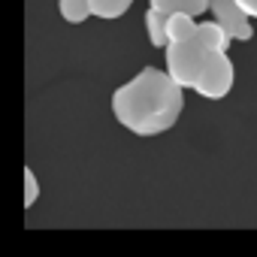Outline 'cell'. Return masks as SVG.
<instances>
[{
    "label": "cell",
    "mask_w": 257,
    "mask_h": 257,
    "mask_svg": "<svg viewBox=\"0 0 257 257\" xmlns=\"http://www.w3.org/2000/svg\"><path fill=\"white\" fill-rule=\"evenodd\" d=\"M185 106V88H179L167 70L143 67L112 91L115 121L137 137H161L173 131Z\"/></svg>",
    "instance_id": "cell-1"
},
{
    "label": "cell",
    "mask_w": 257,
    "mask_h": 257,
    "mask_svg": "<svg viewBox=\"0 0 257 257\" xmlns=\"http://www.w3.org/2000/svg\"><path fill=\"white\" fill-rule=\"evenodd\" d=\"M209 49L200 43V37H194V40H185V43H170L167 49H164V58H167V73H170V79L179 85V88H194L197 85V79H200V73H203V67H206V61H209Z\"/></svg>",
    "instance_id": "cell-2"
},
{
    "label": "cell",
    "mask_w": 257,
    "mask_h": 257,
    "mask_svg": "<svg viewBox=\"0 0 257 257\" xmlns=\"http://www.w3.org/2000/svg\"><path fill=\"white\" fill-rule=\"evenodd\" d=\"M233 82H236V67L227 58V52H212L200 79H197V85H194V91L206 100H224L230 94Z\"/></svg>",
    "instance_id": "cell-3"
},
{
    "label": "cell",
    "mask_w": 257,
    "mask_h": 257,
    "mask_svg": "<svg viewBox=\"0 0 257 257\" xmlns=\"http://www.w3.org/2000/svg\"><path fill=\"white\" fill-rule=\"evenodd\" d=\"M209 13H212V22H218L233 40L239 43H248L254 37V19L245 16V10L236 4V0H209Z\"/></svg>",
    "instance_id": "cell-4"
},
{
    "label": "cell",
    "mask_w": 257,
    "mask_h": 257,
    "mask_svg": "<svg viewBox=\"0 0 257 257\" xmlns=\"http://www.w3.org/2000/svg\"><path fill=\"white\" fill-rule=\"evenodd\" d=\"M149 7L161 10L164 16H176V13H185V16H203L209 13V0H149Z\"/></svg>",
    "instance_id": "cell-5"
},
{
    "label": "cell",
    "mask_w": 257,
    "mask_h": 257,
    "mask_svg": "<svg viewBox=\"0 0 257 257\" xmlns=\"http://www.w3.org/2000/svg\"><path fill=\"white\" fill-rule=\"evenodd\" d=\"M200 31V22L194 16H185V13H176V16H167V37L170 43H185V40H194Z\"/></svg>",
    "instance_id": "cell-6"
},
{
    "label": "cell",
    "mask_w": 257,
    "mask_h": 257,
    "mask_svg": "<svg viewBox=\"0 0 257 257\" xmlns=\"http://www.w3.org/2000/svg\"><path fill=\"white\" fill-rule=\"evenodd\" d=\"M197 37H200V43H203L209 52H227L230 43H233V37H230L218 22H200Z\"/></svg>",
    "instance_id": "cell-7"
},
{
    "label": "cell",
    "mask_w": 257,
    "mask_h": 257,
    "mask_svg": "<svg viewBox=\"0 0 257 257\" xmlns=\"http://www.w3.org/2000/svg\"><path fill=\"white\" fill-rule=\"evenodd\" d=\"M143 22H146V34H149V43H152V46H158V49H167V46H170V37H167V16H164L161 10L149 7Z\"/></svg>",
    "instance_id": "cell-8"
},
{
    "label": "cell",
    "mask_w": 257,
    "mask_h": 257,
    "mask_svg": "<svg viewBox=\"0 0 257 257\" xmlns=\"http://www.w3.org/2000/svg\"><path fill=\"white\" fill-rule=\"evenodd\" d=\"M58 13L67 25H82L88 22L94 13H91V0H58Z\"/></svg>",
    "instance_id": "cell-9"
},
{
    "label": "cell",
    "mask_w": 257,
    "mask_h": 257,
    "mask_svg": "<svg viewBox=\"0 0 257 257\" xmlns=\"http://www.w3.org/2000/svg\"><path fill=\"white\" fill-rule=\"evenodd\" d=\"M134 7V0H91V13L97 19H121L127 10Z\"/></svg>",
    "instance_id": "cell-10"
},
{
    "label": "cell",
    "mask_w": 257,
    "mask_h": 257,
    "mask_svg": "<svg viewBox=\"0 0 257 257\" xmlns=\"http://www.w3.org/2000/svg\"><path fill=\"white\" fill-rule=\"evenodd\" d=\"M40 200V179L31 167H25V209H31Z\"/></svg>",
    "instance_id": "cell-11"
},
{
    "label": "cell",
    "mask_w": 257,
    "mask_h": 257,
    "mask_svg": "<svg viewBox=\"0 0 257 257\" xmlns=\"http://www.w3.org/2000/svg\"><path fill=\"white\" fill-rule=\"evenodd\" d=\"M236 4L245 10V16H248V19H257V0H236Z\"/></svg>",
    "instance_id": "cell-12"
}]
</instances>
